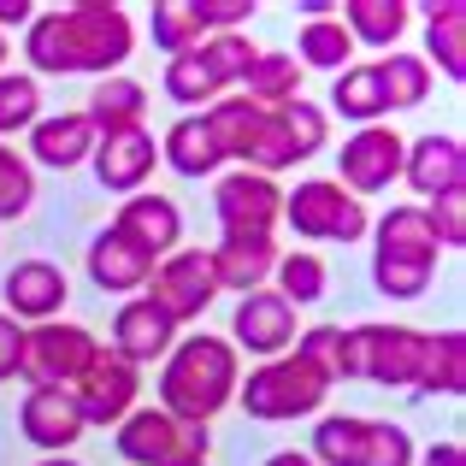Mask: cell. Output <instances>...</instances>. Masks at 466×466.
Listing matches in <instances>:
<instances>
[{"mask_svg":"<svg viewBox=\"0 0 466 466\" xmlns=\"http://www.w3.org/2000/svg\"><path fill=\"white\" fill-rule=\"evenodd\" d=\"M437 237L425 225V207H390L372 218V284L390 301H420L437 278Z\"/></svg>","mask_w":466,"mask_h":466,"instance_id":"3957f363","label":"cell"},{"mask_svg":"<svg viewBox=\"0 0 466 466\" xmlns=\"http://www.w3.org/2000/svg\"><path fill=\"white\" fill-rule=\"evenodd\" d=\"M296 354H301L308 366H319L330 384L354 378V354H349V330H342V325H308V330L296 337Z\"/></svg>","mask_w":466,"mask_h":466,"instance_id":"74e56055","label":"cell"},{"mask_svg":"<svg viewBox=\"0 0 466 466\" xmlns=\"http://www.w3.org/2000/svg\"><path fill=\"white\" fill-rule=\"evenodd\" d=\"M159 159H166L177 177H218L225 171V154H218V142H213V125H207V113H183L177 125L159 137Z\"/></svg>","mask_w":466,"mask_h":466,"instance_id":"d4e9b609","label":"cell"},{"mask_svg":"<svg viewBox=\"0 0 466 466\" xmlns=\"http://www.w3.org/2000/svg\"><path fill=\"white\" fill-rule=\"evenodd\" d=\"M213 207H218L225 237H278L284 189H278V177H260V171L230 166L225 177L213 183Z\"/></svg>","mask_w":466,"mask_h":466,"instance_id":"7c38bea8","label":"cell"},{"mask_svg":"<svg viewBox=\"0 0 466 466\" xmlns=\"http://www.w3.org/2000/svg\"><path fill=\"white\" fill-rule=\"evenodd\" d=\"M6 54H12V42H6V35H0V71H6Z\"/></svg>","mask_w":466,"mask_h":466,"instance_id":"c3c4849f","label":"cell"},{"mask_svg":"<svg viewBox=\"0 0 466 466\" xmlns=\"http://www.w3.org/2000/svg\"><path fill=\"white\" fill-rule=\"evenodd\" d=\"M0 296H6V313L18 325H47V319H59V308H66L71 284L54 260H18L6 272V284H0Z\"/></svg>","mask_w":466,"mask_h":466,"instance_id":"ffe728a7","label":"cell"},{"mask_svg":"<svg viewBox=\"0 0 466 466\" xmlns=\"http://www.w3.org/2000/svg\"><path fill=\"white\" fill-rule=\"evenodd\" d=\"M325 148V106L313 101H289L278 113H260V130H254V148L242 171H260V177H278V171H296Z\"/></svg>","mask_w":466,"mask_h":466,"instance_id":"9c48e42d","label":"cell"},{"mask_svg":"<svg viewBox=\"0 0 466 466\" xmlns=\"http://www.w3.org/2000/svg\"><path fill=\"white\" fill-rule=\"evenodd\" d=\"M171 342H177V325H171V319L159 313L148 296H130L125 308L113 313V354H118V360H130L137 372L166 360Z\"/></svg>","mask_w":466,"mask_h":466,"instance_id":"d6986e66","label":"cell"},{"mask_svg":"<svg viewBox=\"0 0 466 466\" xmlns=\"http://www.w3.org/2000/svg\"><path fill=\"white\" fill-rule=\"evenodd\" d=\"M296 59L301 71H325V77H337V71L354 66V42L349 30H342V18H308L296 30Z\"/></svg>","mask_w":466,"mask_h":466,"instance_id":"4dcf8cb0","label":"cell"},{"mask_svg":"<svg viewBox=\"0 0 466 466\" xmlns=\"http://www.w3.org/2000/svg\"><path fill=\"white\" fill-rule=\"evenodd\" d=\"M195 12H201V30H207V35L248 30V18H254L248 0H195Z\"/></svg>","mask_w":466,"mask_h":466,"instance_id":"b9f144b4","label":"cell"},{"mask_svg":"<svg viewBox=\"0 0 466 466\" xmlns=\"http://www.w3.org/2000/svg\"><path fill=\"white\" fill-rule=\"evenodd\" d=\"M242 384V366L237 349L213 330H189V337L171 342V354L159 360V408L171 420H189V425H213V413H225L237 401Z\"/></svg>","mask_w":466,"mask_h":466,"instance_id":"7a4b0ae2","label":"cell"},{"mask_svg":"<svg viewBox=\"0 0 466 466\" xmlns=\"http://www.w3.org/2000/svg\"><path fill=\"white\" fill-rule=\"evenodd\" d=\"M148 35H154V47L166 59H177V54H195V47L207 42V30H201V12H195V0H159V6L148 12Z\"/></svg>","mask_w":466,"mask_h":466,"instance_id":"836d02e7","label":"cell"},{"mask_svg":"<svg viewBox=\"0 0 466 466\" xmlns=\"http://www.w3.org/2000/svg\"><path fill=\"white\" fill-rule=\"evenodd\" d=\"M420 349H425V330L413 325H349L354 378H366L378 390H413Z\"/></svg>","mask_w":466,"mask_h":466,"instance_id":"30bf717a","label":"cell"},{"mask_svg":"<svg viewBox=\"0 0 466 466\" xmlns=\"http://www.w3.org/2000/svg\"><path fill=\"white\" fill-rule=\"evenodd\" d=\"M95 137H101V130H95L83 113H42L30 125V166H47V171L89 166Z\"/></svg>","mask_w":466,"mask_h":466,"instance_id":"603a6c76","label":"cell"},{"mask_svg":"<svg viewBox=\"0 0 466 466\" xmlns=\"http://www.w3.org/2000/svg\"><path fill=\"white\" fill-rule=\"evenodd\" d=\"M337 18H342V30H349L354 47L366 42V47L396 54L401 35H408V24H413V6L408 0H337Z\"/></svg>","mask_w":466,"mask_h":466,"instance_id":"484cf974","label":"cell"},{"mask_svg":"<svg viewBox=\"0 0 466 466\" xmlns=\"http://www.w3.org/2000/svg\"><path fill=\"white\" fill-rule=\"evenodd\" d=\"M413 466H466V449L461 443H431Z\"/></svg>","mask_w":466,"mask_h":466,"instance_id":"f6af8a7d","label":"cell"},{"mask_svg":"<svg viewBox=\"0 0 466 466\" xmlns=\"http://www.w3.org/2000/svg\"><path fill=\"white\" fill-rule=\"evenodd\" d=\"M159 89H166L171 101L183 106V113H207V106L225 95L213 77H207L201 54H177V59H166V77H159Z\"/></svg>","mask_w":466,"mask_h":466,"instance_id":"d590c367","label":"cell"},{"mask_svg":"<svg viewBox=\"0 0 466 466\" xmlns=\"http://www.w3.org/2000/svg\"><path fill=\"white\" fill-rule=\"evenodd\" d=\"M266 466H313V455H308V449H278Z\"/></svg>","mask_w":466,"mask_h":466,"instance_id":"bcb514c9","label":"cell"},{"mask_svg":"<svg viewBox=\"0 0 466 466\" xmlns=\"http://www.w3.org/2000/svg\"><path fill=\"white\" fill-rule=\"evenodd\" d=\"M372 71H378V89H384L390 113H408V106H425V101H431V83H437V71L425 66L420 54H408V47L384 54Z\"/></svg>","mask_w":466,"mask_h":466,"instance_id":"1f68e13d","label":"cell"},{"mask_svg":"<svg viewBox=\"0 0 466 466\" xmlns=\"http://www.w3.org/2000/svg\"><path fill=\"white\" fill-rule=\"evenodd\" d=\"M401 183H408L420 201L466 189V148H461L455 130H431V137L408 142V154H401Z\"/></svg>","mask_w":466,"mask_h":466,"instance_id":"ac0fdd59","label":"cell"},{"mask_svg":"<svg viewBox=\"0 0 466 466\" xmlns=\"http://www.w3.org/2000/svg\"><path fill=\"white\" fill-rule=\"evenodd\" d=\"M142 113H148V89H142L137 77H101L89 89V106H83V118H89L95 130H130L142 125Z\"/></svg>","mask_w":466,"mask_h":466,"instance_id":"f546056e","label":"cell"},{"mask_svg":"<svg viewBox=\"0 0 466 466\" xmlns=\"http://www.w3.org/2000/svg\"><path fill=\"white\" fill-rule=\"evenodd\" d=\"M142 296H148L177 330L189 325V319H201L218 301V278H213L207 248H171L166 260L154 266V278H148V289H142Z\"/></svg>","mask_w":466,"mask_h":466,"instance_id":"8fae6325","label":"cell"},{"mask_svg":"<svg viewBox=\"0 0 466 466\" xmlns=\"http://www.w3.org/2000/svg\"><path fill=\"white\" fill-rule=\"evenodd\" d=\"M154 254L142 248L137 237H125L118 225H106L101 237L89 242V284L95 289H106V296H142L148 289V278H154Z\"/></svg>","mask_w":466,"mask_h":466,"instance_id":"e0dca14e","label":"cell"},{"mask_svg":"<svg viewBox=\"0 0 466 466\" xmlns=\"http://www.w3.org/2000/svg\"><path fill=\"white\" fill-rule=\"evenodd\" d=\"M137 396H142V372L130 360H118L113 349H101L95 366L71 384V401H77L83 431H89V425H118L130 408H137Z\"/></svg>","mask_w":466,"mask_h":466,"instance_id":"9a60e30c","label":"cell"},{"mask_svg":"<svg viewBox=\"0 0 466 466\" xmlns=\"http://www.w3.org/2000/svg\"><path fill=\"white\" fill-rule=\"evenodd\" d=\"M425 66L449 83L466 77V0H431L425 6Z\"/></svg>","mask_w":466,"mask_h":466,"instance_id":"4316f807","label":"cell"},{"mask_svg":"<svg viewBox=\"0 0 466 466\" xmlns=\"http://www.w3.org/2000/svg\"><path fill=\"white\" fill-rule=\"evenodd\" d=\"M425 225H431L437 248H466V189H449L425 201Z\"/></svg>","mask_w":466,"mask_h":466,"instance_id":"60d3db41","label":"cell"},{"mask_svg":"<svg viewBox=\"0 0 466 466\" xmlns=\"http://www.w3.org/2000/svg\"><path fill=\"white\" fill-rule=\"evenodd\" d=\"M18 431H24V443H35L42 455H71L77 437H83L71 390H30V396L18 401Z\"/></svg>","mask_w":466,"mask_h":466,"instance_id":"44dd1931","label":"cell"},{"mask_svg":"<svg viewBox=\"0 0 466 466\" xmlns=\"http://www.w3.org/2000/svg\"><path fill=\"white\" fill-rule=\"evenodd\" d=\"M101 354V337L71 319H47V325H24V372L30 390H71Z\"/></svg>","mask_w":466,"mask_h":466,"instance_id":"ba28073f","label":"cell"},{"mask_svg":"<svg viewBox=\"0 0 466 466\" xmlns=\"http://www.w3.org/2000/svg\"><path fill=\"white\" fill-rule=\"evenodd\" d=\"M195 54H201L207 77H213L218 89H225V95H237V83L248 77V66H254V54H260V47H254L242 30H230V35H207V42L195 47Z\"/></svg>","mask_w":466,"mask_h":466,"instance_id":"e575fe53","label":"cell"},{"mask_svg":"<svg viewBox=\"0 0 466 466\" xmlns=\"http://www.w3.org/2000/svg\"><path fill=\"white\" fill-rule=\"evenodd\" d=\"M89 166H95V183H101V189H113V195H142V189H148V177H154V166H159V142H154L148 125L101 130V137H95Z\"/></svg>","mask_w":466,"mask_h":466,"instance_id":"2e32d148","label":"cell"},{"mask_svg":"<svg viewBox=\"0 0 466 466\" xmlns=\"http://www.w3.org/2000/svg\"><path fill=\"white\" fill-rule=\"evenodd\" d=\"M272 289L289 301V308H313V301L330 289L325 260H319V254H278V266H272Z\"/></svg>","mask_w":466,"mask_h":466,"instance_id":"8d00e7d4","label":"cell"},{"mask_svg":"<svg viewBox=\"0 0 466 466\" xmlns=\"http://www.w3.org/2000/svg\"><path fill=\"white\" fill-rule=\"evenodd\" d=\"M30 201H35V166L12 148V142H0V225H6V218H24Z\"/></svg>","mask_w":466,"mask_h":466,"instance_id":"ab89813d","label":"cell"},{"mask_svg":"<svg viewBox=\"0 0 466 466\" xmlns=\"http://www.w3.org/2000/svg\"><path fill=\"white\" fill-rule=\"evenodd\" d=\"M195 466H207V461H195Z\"/></svg>","mask_w":466,"mask_h":466,"instance_id":"681fc988","label":"cell"},{"mask_svg":"<svg viewBox=\"0 0 466 466\" xmlns=\"http://www.w3.org/2000/svg\"><path fill=\"white\" fill-rule=\"evenodd\" d=\"M278 254H284L278 237H218V248H207V260H213L218 289H230V296H254V289L272 284Z\"/></svg>","mask_w":466,"mask_h":466,"instance_id":"7402d4cb","label":"cell"},{"mask_svg":"<svg viewBox=\"0 0 466 466\" xmlns=\"http://www.w3.org/2000/svg\"><path fill=\"white\" fill-rule=\"evenodd\" d=\"M113 225L125 230V237H137L142 248L154 254V260H166V254L183 242V213H177V201H171V195H154V189L125 195V207H118Z\"/></svg>","mask_w":466,"mask_h":466,"instance_id":"cb8c5ba5","label":"cell"},{"mask_svg":"<svg viewBox=\"0 0 466 466\" xmlns=\"http://www.w3.org/2000/svg\"><path fill=\"white\" fill-rule=\"evenodd\" d=\"M35 466H83V461H71V455H54V461H35Z\"/></svg>","mask_w":466,"mask_h":466,"instance_id":"7dc6e473","label":"cell"},{"mask_svg":"<svg viewBox=\"0 0 466 466\" xmlns=\"http://www.w3.org/2000/svg\"><path fill=\"white\" fill-rule=\"evenodd\" d=\"M30 18H35L30 0H0V35L6 30H30Z\"/></svg>","mask_w":466,"mask_h":466,"instance_id":"ee69618b","label":"cell"},{"mask_svg":"<svg viewBox=\"0 0 466 466\" xmlns=\"http://www.w3.org/2000/svg\"><path fill=\"white\" fill-rule=\"evenodd\" d=\"M330 113H342L349 125H384L390 101H384V89H378V71L372 66L337 71V83H330Z\"/></svg>","mask_w":466,"mask_h":466,"instance_id":"d6a6232c","label":"cell"},{"mask_svg":"<svg viewBox=\"0 0 466 466\" xmlns=\"http://www.w3.org/2000/svg\"><path fill=\"white\" fill-rule=\"evenodd\" d=\"M137 54V24L125 6L106 0H71V6H35L24 30L30 77H118Z\"/></svg>","mask_w":466,"mask_h":466,"instance_id":"6da1fadb","label":"cell"},{"mask_svg":"<svg viewBox=\"0 0 466 466\" xmlns=\"http://www.w3.org/2000/svg\"><path fill=\"white\" fill-rule=\"evenodd\" d=\"M401 154H408V137L390 125H360L337 154V183L366 201V195H384L390 183H401Z\"/></svg>","mask_w":466,"mask_h":466,"instance_id":"4fadbf2b","label":"cell"},{"mask_svg":"<svg viewBox=\"0 0 466 466\" xmlns=\"http://www.w3.org/2000/svg\"><path fill=\"white\" fill-rule=\"evenodd\" d=\"M237 95L248 106H260V113H278V106L301 101V66L289 54H254V66L237 83Z\"/></svg>","mask_w":466,"mask_h":466,"instance_id":"f1b7e54d","label":"cell"},{"mask_svg":"<svg viewBox=\"0 0 466 466\" xmlns=\"http://www.w3.org/2000/svg\"><path fill=\"white\" fill-rule=\"evenodd\" d=\"M301 337V319L289 308L284 296H278L272 284L254 289V296H237V313H230V349L237 354H260V360H278V354H289Z\"/></svg>","mask_w":466,"mask_h":466,"instance_id":"5bb4252c","label":"cell"},{"mask_svg":"<svg viewBox=\"0 0 466 466\" xmlns=\"http://www.w3.org/2000/svg\"><path fill=\"white\" fill-rule=\"evenodd\" d=\"M313 466H413L420 449H413L408 425L396 420H360V413H325L313 425Z\"/></svg>","mask_w":466,"mask_h":466,"instance_id":"5b68a950","label":"cell"},{"mask_svg":"<svg viewBox=\"0 0 466 466\" xmlns=\"http://www.w3.org/2000/svg\"><path fill=\"white\" fill-rule=\"evenodd\" d=\"M278 225H289L308 242H342L349 248V242H360L372 230V218H366V201H354L337 177H301L284 195V218Z\"/></svg>","mask_w":466,"mask_h":466,"instance_id":"52a82bcc","label":"cell"},{"mask_svg":"<svg viewBox=\"0 0 466 466\" xmlns=\"http://www.w3.org/2000/svg\"><path fill=\"white\" fill-rule=\"evenodd\" d=\"M237 401L248 420H308V413H319L330 401V378L319 372V366H308L301 354H278V360H260L248 378L237 384Z\"/></svg>","mask_w":466,"mask_h":466,"instance_id":"277c9868","label":"cell"},{"mask_svg":"<svg viewBox=\"0 0 466 466\" xmlns=\"http://www.w3.org/2000/svg\"><path fill=\"white\" fill-rule=\"evenodd\" d=\"M413 390H420V396H461V390H466V337H461L455 325L425 337Z\"/></svg>","mask_w":466,"mask_h":466,"instance_id":"83f0119b","label":"cell"},{"mask_svg":"<svg viewBox=\"0 0 466 466\" xmlns=\"http://www.w3.org/2000/svg\"><path fill=\"white\" fill-rule=\"evenodd\" d=\"M42 118V83L30 71H0V142L6 137H30V125Z\"/></svg>","mask_w":466,"mask_h":466,"instance_id":"f35d334b","label":"cell"},{"mask_svg":"<svg viewBox=\"0 0 466 466\" xmlns=\"http://www.w3.org/2000/svg\"><path fill=\"white\" fill-rule=\"evenodd\" d=\"M113 431H118L113 437L118 461H130V466H195L213 455V425L171 420L166 408H130Z\"/></svg>","mask_w":466,"mask_h":466,"instance_id":"8992f818","label":"cell"},{"mask_svg":"<svg viewBox=\"0 0 466 466\" xmlns=\"http://www.w3.org/2000/svg\"><path fill=\"white\" fill-rule=\"evenodd\" d=\"M24 372V325L12 313H0V384Z\"/></svg>","mask_w":466,"mask_h":466,"instance_id":"7bdbcfd3","label":"cell"}]
</instances>
